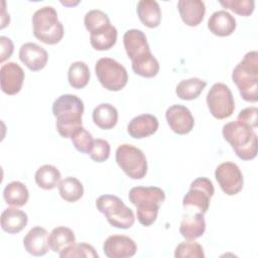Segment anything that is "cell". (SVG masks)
I'll use <instances>...</instances> for the list:
<instances>
[{"instance_id":"2","label":"cell","mask_w":258,"mask_h":258,"mask_svg":"<svg viewBox=\"0 0 258 258\" xmlns=\"http://www.w3.org/2000/svg\"><path fill=\"white\" fill-rule=\"evenodd\" d=\"M129 201L136 207L137 220L145 227L157 219L160 205L165 200L163 189L158 186H134L128 194Z\"/></svg>"},{"instance_id":"31","label":"cell","mask_w":258,"mask_h":258,"mask_svg":"<svg viewBox=\"0 0 258 258\" xmlns=\"http://www.w3.org/2000/svg\"><path fill=\"white\" fill-rule=\"evenodd\" d=\"M90 78V69L86 62L78 60L70 66L68 71V81L74 89L85 88L89 84Z\"/></svg>"},{"instance_id":"4","label":"cell","mask_w":258,"mask_h":258,"mask_svg":"<svg viewBox=\"0 0 258 258\" xmlns=\"http://www.w3.org/2000/svg\"><path fill=\"white\" fill-rule=\"evenodd\" d=\"M222 133L240 159L251 160L256 157L258 141L254 129L238 121H232L223 126Z\"/></svg>"},{"instance_id":"16","label":"cell","mask_w":258,"mask_h":258,"mask_svg":"<svg viewBox=\"0 0 258 258\" xmlns=\"http://www.w3.org/2000/svg\"><path fill=\"white\" fill-rule=\"evenodd\" d=\"M20 60L32 72L42 70L48 59L47 51L34 42H26L19 48Z\"/></svg>"},{"instance_id":"1","label":"cell","mask_w":258,"mask_h":258,"mask_svg":"<svg viewBox=\"0 0 258 258\" xmlns=\"http://www.w3.org/2000/svg\"><path fill=\"white\" fill-rule=\"evenodd\" d=\"M84 111V102L76 95L64 94L54 100L52 114L56 118L55 127L61 137L71 138L78 129L83 127Z\"/></svg>"},{"instance_id":"8","label":"cell","mask_w":258,"mask_h":258,"mask_svg":"<svg viewBox=\"0 0 258 258\" xmlns=\"http://www.w3.org/2000/svg\"><path fill=\"white\" fill-rule=\"evenodd\" d=\"M95 72L100 84L108 91L117 92L127 85V71L114 58H100L95 64Z\"/></svg>"},{"instance_id":"23","label":"cell","mask_w":258,"mask_h":258,"mask_svg":"<svg viewBox=\"0 0 258 258\" xmlns=\"http://www.w3.org/2000/svg\"><path fill=\"white\" fill-rule=\"evenodd\" d=\"M137 15L140 21L149 28H155L161 21V10L154 0H141L137 3Z\"/></svg>"},{"instance_id":"38","label":"cell","mask_w":258,"mask_h":258,"mask_svg":"<svg viewBox=\"0 0 258 258\" xmlns=\"http://www.w3.org/2000/svg\"><path fill=\"white\" fill-rule=\"evenodd\" d=\"M110 151L111 147L109 142L105 139L97 138L94 140V144L89 155L96 162H104L109 158Z\"/></svg>"},{"instance_id":"39","label":"cell","mask_w":258,"mask_h":258,"mask_svg":"<svg viewBox=\"0 0 258 258\" xmlns=\"http://www.w3.org/2000/svg\"><path fill=\"white\" fill-rule=\"evenodd\" d=\"M237 121L252 129L258 126V109L256 107H248L240 111L237 116Z\"/></svg>"},{"instance_id":"11","label":"cell","mask_w":258,"mask_h":258,"mask_svg":"<svg viewBox=\"0 0 258 258\" xmlns=\"http://www.w3.org/2000/svg\"><path fill=\"white\" fill-rule=\"evenodd\" d=\"M215 177L221 189L227 196L239 194L244 184V178L239 166L231 161L219 164L215 170Z\"/></svg>"},{"instance_id":"36","label":"cell","mask_w":258,"mask_h":258,"mask_svg":"<svg viewBox=\"0 0 258 258\" xmlns=\"http://www.w3.org/2000/svg\"><path fill=\"white\" fill-rule=\"evenodd\" d=\"M71 140L78 151L89 154L93 147L95 139L89 131H87L84 127H81L73 134Z\"/></svg>"},{"instance_id":"24","label":"cell","mask_w":258,"mask_h":258,"mask_svg":"<svg viewBox=\"0 0 258 258\" xmlns=\"http://www.w3.org/2000/svg\"><path fill=\"white\" fill-rule=\"evenodd\" d=\"M49 249L54 253L60 254L74 244H76V236L73 230L68 227L59 226L54 228L48 235Z\"/></svg>"},{"instance_id":"15","label":"cell","mask_w":258,"mask_h":258,"mask_svg":"<svg viewBox=\"0 0 258 258\" xmlns=\"http://www.w3.org/2000/svg\"><path fill=\"white\" fill-rule=\"evenodd\" d=\"M24 72L16 62L9 61L2 64L0 69V85L3 93L7 95H15L20 92L23 81Z\"/></svg>"},{"instance_id":"9","label":"cell","mask_w":258,"mask_h":258,"mask_svg":"<svg viewBox=\"0 0 258 258\" xmlns=\"http://www.w3.org/2000/svg\"><path fill=\"white\" fill-rule=\"evenodd\" d=\"M207 105L216 119L229 118L235 110V101L230 88L223 83L214 84L207 94Z\"/></svg>"},{"instance_id":"17","label":"cell","mask_w":258,"mask_h":258,"mask_svg":"<svg viewBox=\"0 0 258 258\" xmlns=\"http://www.w3.org/2000/svg\"><path fill=\"white\" fill-rule=\"evenodd\" d=\"M23 246L33 256L45 255L49 249L47 231L39 226L31 228L23 238Z\"/></svg>"},{"instance_id":"41","label":"cell","mask_w":258,"mask_h":258,"mask_svg":"<svg viewBox=\"0 0 258 258\" xmlns=\"http://www.w3.org/2000/svg\"><path fill=\"white\" fill-rule=\"evenodd\" d=\"M61 4L66 5V6H75L78 5L80 3V1H76V2H67V1H60Z\"/></svg>"},{"instance_id":"34","label":"cell","mask_w":258,"mask_h":258,"mask_svg":"<svg viewBox=\"0 0 258 258\" xmlns=\"http://www.w3.org/2000/svg\"><path fill=\"white\" fill-rule=\"evenodd\" d=\"M60 258H98L99 255L95 248L87 243L74 244L67 250L58 254Z\"/></svg>"},{"instance_id":"25","label":"cell","mask_w":258,"mask_h":258,"mask_svg":"<svg viewBox=\"0 0 258 258\" xmlns=\"http://www.w3.org/2000/svg\"><path fill=\"white\" fill-rule=\"evenodd\" d=\"M92 117L99 128L109 130L114 128L118 122V111L113 105L102 103L94 109Z\"/></svg>"},{"instance_id":"27","label":"cell","mask_w":258,"mask_h":258,"mask_svg":"<svg viewBox=\"0 0 258 258\" xmlns=\"http://www.w3.org/2000/svg\"><path fill=\"white\" fill-rule=\"evenodd\" d=\"M3 199L7 205L13 207H23L29 199V191L21 181L9 182L3 190Z\"/></svg>"},{"instance_id":"29","label":"cell","mask_w":258,"mask_h":258,"mask_svg":"<svg viewBox=\"0 0 258 258\" xmlns=\"http://www.w3.org/2000/svg\"><path fill=\"white\" fill-rule=\"evenodd\" d=\"M59 170L51 164H44L40 166L34 175L36 184L45 190H50L56 187L60 181Z\"/></svg>"},{"instance_id":"13","label":"cell","mask_w":258,"mask_h":258,"mask_svg":"<svg viewBox=\"0 0 258 258\" xmlns=\"http://www.w3.org/2000/svg\"><path fill=\"white\" fill-rule=\"evenodd\" d=\"M123 43L131 62L151 54L147 37L142 30L135 28L127 30L123 35Z\"/></svg>"},{"instance_id":"5","label":"cell","mask_w":258,"mask_h":258,"mask_svg":"<svg viewBox=\"0 0 258 258\" xmlns=\"http://www.w3.org/2000/svg\"><path fill=\"white\" fill-rule=\"evenodd\" d=\"M34 36L45 44H56L63 37V25L52 6H44L32 15Z\"/></svg>"},{"instance_id":"33","label":"cell","mask_w":258,"mask_h":258,"mask_svg":"<svg viewBox=\"0 0 258 258\" xmlns=\"http://www.w3.org/2000/svg\"><path fill=\"white\" fill-rule=\"evenodd\" d=\"M84 24L86 29L91 33L110 25L111 22L105 12L99 9H93L86 13L84 17Z\"/></svg>"},{"instance_id":"37","label":"cell","mask_w":258,"mask_h":258,"mask_svg":"<svg viewBox=\"0 0 258 258\" xmlns=\"http://www.w3.org/2000/svg\"><path fill=\"white\" fill-rule=\"evenodd\" d=\"M219 3L241 16H249L253 13L255 2L253 0H221Z\"/></svg>"},{"instance_id":"7","label":"cell","mask_w":258,"mask_h":258,"mask_svg":"<svg viewBox=\"0 0 258 258\" xmlns=\"http://www.w3.org/2000/svg\"><path fill=\"white\" fill-rule=\"evenodd\" d=\"M115 159L123 172L132 179H141L147 173V160L143 151L131 144H121Z\"/></svg>"},{"instance_id":"12","label":"cell","mask_w":258,"mask_h":258,"mask_svg":"<svg viewBox=\"0 0 258 258\" xmlns=\"http://www.w3.org/2000/svg\"><path fill=\"white\" fill-rule=\"evenodd\" d=\"M165 118L170 129L178 135L189 133L195 125V118L188 108L178 104L167 108Z\"/></svg>"},{"instance_id":"10","label":"cell","mask_w":258,"mask_h":258,"mask_svg":"<svg viewBox=\"0 0 258 258\" xmlns=\"http://www.w3.org/2000/svg\"><path fill=\"white\" fill-rule=\"evenodd\" d=\"M214 192L213 182L209 178L198 177L190 183L188 191L183 197L182 206L184 209H197L198 212L205 215L209 210L210 201Z\"/></svg>"},{"instance_id":"21","label":"cell","mask_w":258,"mask_h":258,"mask_svg":"<svg viewBox=\"0 0 258 258\" xmlns=\"http://www.w3.org/2000/svg\"><path fill=\"white\" fill-rule=\"evenodd\" d=\"M27 214L17 207L7 208L1 214V228L8 234H17L27 225Z\"/></svg>"},{"instance_id":"35","label":"cell","mask_w":258,"mask_h":258,"mask_svg":"<svg viewBox=\"0 0 258 258\" xmlns=\"http://www.w3.org/2000/svg\"><path fill=\"white\" fill-rule=\"evenodd\" d=\"M175 258H204L205 252L201 244L187 240L179 243L174 251Z\"/></svg>"},{"instance_id":"3","label":"cell","mask_w":258,"mask_h":258,"mask_svg":"<svg viewBox=\"0 0 258 258\" xmlns=\"http://www.w3.org/2000/svg\"><path fill=\"white\" fill-rule=\"evenodd\" d=\"M232 80L236 84L240 96L246 102L255 103L258 100V52H247L234 68Z\"/></svg>"},{"instance_id":"22","label":"cell","mask_w":258,"mask_h":258,"mask_svg":"<svg viewBox=\"0 0 258 258\" xmlns=\"http://www.w3.org/2000/svg\"><path fill=\"white\" fill-rule=\"evenodd\" d=\"M206 231V221L204 214L198 212L194 215H185L179 226L181 236L189 241H194L204 235Z\"/></svg>"},{"instance_id":"26","label":"cell","mask_w":258,"mask_h":258,"mask_svg":"<svg viewBox=\"0 0 258 258\" xmlns=\"http://www.w3.org/2000/svg\"><path fill=\"white\" fill-rule=\"evenodd\" d=\"M117 29L112 24L90 33V43L96 50H108L117 41Z\"/></svg>"},{"instance_id":"28","label":"cell","mask_w":258,"mask_h":258,"mask_svg":"<svg viewBox=\"0 0 258 258\" xmlns=\"http://www.w3.org/2000/svg\"><path fill=\"white\" fill-rule=\"evenodd\" d=\"M207 86V82L199 78H190L180 81L176 88L175 94L181 100L190 101L197 99Z\"/></svg>"},{"instance_id":"32","label":"cell","mask_w":258,"mask_h":258,"mask_svg":"<svg viewBox=\"0 0 258 258\" xmlns=\"http://www.w3.org/2000/svg\"><path fill=\"white\" fill-rule=\"evenodd\" d=\"M131 67L136 75L143 78H153L159 72V62L152 53L139 60L133 61Z\"/></svg>"},{"instance_id":"40","label":"cell","mask_w":258,"mask_h":258,"mask_svg":"<svg viewBox=\"0 0 258 258\" xmlns=\"http://www.w3.org/2000/svg\"><path fill=\"white\" fill-rule=\"evenodd\" d=\"M0 45H1V53H0V62L3 63L7 58H9L14 50V45L12 40L6 36H0Z\"/></svg>"},{"instance_id":"6","label":"cell","mask_w":258,"mask_h":258,"mask_svg":"<svg viewBox=\"0 0 258 258\" xmlns=\"http://www.w3.org/2000/svg\"><path fill=\"white\" fill-rule=\"evenodd\" d=\"M97 210L105 215L108 223L118 229H129L135 222L133 211L113 195H103L96 200Z\"/></svg>"},{"instance_id":"19","label":"cell","mask_w":258,"mask_h":258,"mask_svg":"<svg viewBox=\"0 0 258 258\" xmlns=\"http://www.w3.org/2000/svg\"><path fill=\"white\" fill-rule=\"evenodd\" d=\"M177 8L181 20L187 26H198L204 19L206 5L201 0H179Z\"/></svg>"},{"instance_id":"14","label":"cell","mask_w":258,"mask_h":258,"mask_svg":"<svg viewBox=\"0 0 258 258\" xmlns=\"http://www.w3.org/2000/svg\"><path fill=\"white\" fill-rule=\"evenodd\" d=\"M103 251L108 258H128L135 255L137 245L128 236L112 235L105 240Z\"/></svg>"},{"instance_id":"30","label":"cell","mask_w":258,"mask_h":258,"mask_svg":"<svg viewBox=\"0 0 258 258\" xmlns=\"http://www.w3.org/2000/svg\"><path fill=\"white\" fill-rule=\"evenodd\" d=\"M57 188L61 199L69 203L79 201L84 195L83 183L74 176H67L60 179Z\"/></svg>"},{"instance_id":"20","label":"cell","mask_w":258,"mask_h":258,"mask_svg":"<svg viewBox=\"0 0 258 258\" xmlns=\"http://www.w3.org/2000/svg\"><path fill=\"white\" fill-rule=\"evenodd\" d=\"M236 19L226 10L214 12L208 20V28L210 31L221 37L231 35L236 29Z\"/></svg>"},{"instance_id":"18","label":"cell","mask_w":258,"mask_h":258,"mask_svg":"<svg viewBox=\"0 0 258 258\" xmlns=\"http://www.w3.org/2000/svg\"><path fill=\"white\" fill-rule=\"evenodd\" d=\"M158 119L151 114H141L134 117L127 125L128 134L135 139L153 135L158 129Z\"/></svg>"}]
</instances>
